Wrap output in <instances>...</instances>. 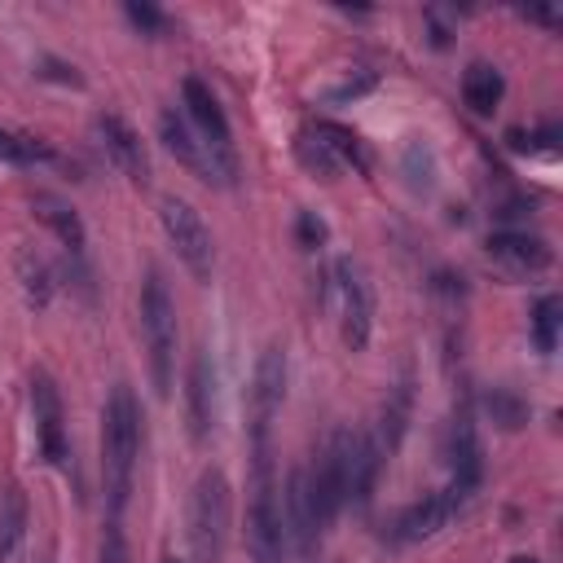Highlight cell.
<instances>
[{"mask_svg":"<svg viewBox=\"0 0 563 563\" xmlns=\"http://www.w3.org/2000/svg\"><path fill=\"white\" fill-rule=\"evenodd\" d=\"M141 457V405L128 383H114L101 409V484H106V515L123 519L136 484Z\"/></svg>","mask_w":563,"mask_h":563,"instance_id":"obj_1","label":"cell"},{"mask_svg":"<svg viewBox=\"0 0 563 563\" xmlns=\"http://www.w3.org/2000/svg\"><path fill=\"white\" fill-rule=\"evenodd\" d=\"M246 550H251V563H282L286 559L282 497H277V471H273V427H251Z\"/></svg>","mask_w":563,"mask_h":563,"instance_id":"obj_2","label":"cell"},{"mask_svg":"<svg viewBox=\"0 0 563 563\" xmlns=\"http://www.w3.org/2000/svg\"><path fill=\"white\" fill-rule=\"evenodd\" d=\"M229 515H233V493L229 475L220 466H207L189 493V554L194 563H220L229 545Z\"/></svg>","mask_w":563,"mask_h":563,"instance_id":"obj_3","label":"cell"},{"mask_svg":"<svg viewBox=\"0 0 563 563\" xmlns=\"http://www.w3.org/2000/svg\"><path fill=\"white\" fill-rule=\"evenodd\" d=\"M141 339L150 352V383L167 400L176 378V303L158 268H150L141 282Z\"/></svg>","mask_w":563,"mask_h":563,"instance_id":"obj_4","label":"cell"},{"mask_svg":"<svg viewBox=\"0 0 563 563\" xmlns=\"http://www.w3.org/2000/svg\"><path fill=\"white\" fill-rule=\"evenodd\" d=\"M180 101H185L189 128L198 132V141H202V150H207V158H211V167H216V180H220V185H233V180H238V150H233V128H229V119H224L220 97H216L198 75H185Z\"/></svg>","mask_w":563,"mask_h":563,"instance_id":"obj_5","label":"cell"},{"mask_svg":"<svg viewBox=\"0 0 563 563\" xmlns=\"http://www.w3.org/2000/svg\"><path fill=\"white\" fill-rule=\"evenodd\" d=\"M158 220H163V233H167L176 260L189 268V277L194 282H211V273H216V242H211V229L202 224L198 207L176 198V194H167L158 202Z\"/></svg>","mask_w":563,"mask_h":563,"instance_id":"obj_6","label":"cell"},{"mask_svg":"<svg viewBox=\"0 0 563 563\" xmlns=\"http://www.w3.org/2000/svg\"><path fill=\"white\" fill-rule=\"evenodd\" d=\"M334 295H339V330H343V343L352 352H365V343L374 334V290H369L365 268L352 255H343L334 264Z\"/></svg>","mask_w":563,"mask_h":563,"instance_id":"obj_7","label":"cell"},{"mask_svg":"<svg viewBox=\"0 0 563 563\" xmlns=\"http://www.w3.org/2000/svg\"><path fill=\"white\" fill-rule=\"evenodd\" d=\"M31 418H35V444H40V457L48 466H62L66 462V409H62V391L53 383L48 369H35L31 374Z\"/></svg>","mask_w":563,"mask_h":563,"instance_id":"obj_8","label":"cell"},{"mask_svg":"<svg viewBox=\"0 0 563 563\" xmlns=\"http://www.w3.org/2000/svg\"><path fill=\"white\" fill-rule=\"evenodd\" d=\"M444 457H449V484L475 493L479 479H484V449H479L475 413H471L466 400H462L457 413L449 418V431H444Z\"/></svg>","mask_w":563,"mask_h":563,"instance_id":"obj_9","label":"cell"},{"mask_svg":"<svg viewBox=\"0 0 563 563\" xmlns=\"http://www.w3.org/2000/svg\"><path fill=\"white\" fill-rule=\"evenodd\" d=\"M286 515H282V528H286V545L299 554V559H312V550L321 545V523H317V506H312V488H308V466H295L290 479H286Z\"/></svg>","mask_w":563,"mask_h":563,"instance_id":"obj_10","label":"cell"},{"mask_svg":"<svg viewBox=\"0 0 563 563\" xmlns=\"http://www.w3.org/2000/svg\"><path fill=\"white\" fill-rule=\"evenodd\" d=\"M471 497H475V493H466V488H457V484H444L440 493H427L422 501H413L409 510H400V519H396L400 541H427V537H435L449 519L462 515V506H466Z\"/></svg>","mask_w":563,"mask_h":563,"instance_id":"obj_11","label":"cell"},{"mask_svg":"<svg viewBox=\"0 0 563 563\" xmlns=\"http://www.w3.org/2000/svg\"><path fill=\"white\" fill-rule=\"evenodd\" d=\"M286 400V347L273 339L264 343L251 378V427H273V413Z\"/></svg>","mask_w":563,"mask_h":563,"instance_id":"obj_12","label":"cell"},{"mask_svg":"<svg viewBox=\"0 0 563 563\" xmlns=\"http://www.w3.org/2000/svg\"><path fill=\"white\" fill-rule=\"evenodd\" d=\"M158 141H163V150H167L189 176H198L202 185H220V180H216V167H211V158H207V150H202V141H198V132H194L189 119H185V110L167 106V110L158 114Z\"/></svg>","mask_w":563,"mask_h":563,"instance_id":"obj_13","label":"cell"},{"mask_svg":"<svg viewBox=\"0 0 563 563\" xmlns=\"http://www.w3.org/2000/svg\"><path fill=\"white\" fill-rule=\"evenodd\" d=\"M97 136H101V145H106V154H110V163L132 180V185H150V154H145V145H141V136H136V128L128 123V119H119V114H97Z\"/></svg>","mask_w":563,"mask_h":563,"instance_id":"obj_14","label":"cell"},{"mask_svg":"<svg viewBox=\"0 0 563 563\" xmlns=\"http://www.w3.org/2000/svg\"><path fill=\"white\" fill-rule=\"evenodd\" d=\"M185 418H189V435L202 444L216 427V365L211 352L198 347L189 361V378H185Z\"/></svg>","mask_w":563,"mask_h":563,"instance_id":"obj_15","label":"cell"},{"mask_svg":"<svg viewBox=\"0 0 563 563\" xmlns=\"http://www.w3.org/2000/svg\"><path fill=\"white\" fill-rule=\"evenodd\" d=\"M383 471V444L374 431H352V453H347V506L369 510L374 484Z\"/></svg>","mask_w":563,"mask_h":563,"instance_id":"obj_16","label":"cell"},{"mask_svg":"<svg viewBox=\"0 0 563 563\" xmlns=\"http://www.w3.org/2000/svg\"><path fill=\"white\" fill-rule=\"evenodd\" d=\"M484 246H488V260H497L510 273H537L550 264V246L523 229H497V233H488Z\"/></svg>","mask_w":563,"mask_h":563,"instance_id":"obj_17","label":"cell"},{"mask_svg":"<svg viewBox=\"0 0 563 563\" xmlns=\"http://www.w3.org/2000/svg\"><path fill=\"white\" fill-rule=\"evenodd\" d=\"M35 211H40V220L53 229V238H57L75 260L88 251V229H84L79 211H75L66 198H57V194H35Z\"/></svg>","mask_w":563,"mask_h":563,"instance_id":"obj_18","label":"cell"},{"mask_svg":"<svg viewBox=\"0 0 563 563\" xmlns=\"http://www.w3.org/2000/svg\"><path fill=\"white\" fill-rule=\"evenodd\" d=\"M409 413H413V374L405 369L396 378V387H387V400H383V413H378V444H383V453L400 449Z\"/></svg>","mask_w":563,"mask_h":563,"instance_id":"obj_19","label":"cell"},{"mask_svg":"<svg viewBox=\"0 0 563 563\" xmlns=\"http://www.w3.org/2000/svg\"><path fill=\"white\" fill-rule=\"evenodd\" d=\"M26 537V493L9 479L0 488V563H13Z\"/></svg>","mask_w":563,"mask_h":563,"instance_id":"obj_20","label":"cell"},{"mask_svg":"<svg viewBox=\"0 0 563 563\" xmlns=\"http://www.w3.org/2000/svg\"><path fill=\"white\" fill-rule=\"evenodd\" d=\"M501 92H506V79L497 66L488 62H471L466 75H462V101L475 110V114H493L501 106Z\"/></svg>","mask_w":563,"mask_h":563,"instance_id":"obj_21","label":"cell"},{"mask_svg":"<svg viewBox=\"0 0 563 563\" xmlns=\"http://www.w3.org/2000/svg\"><path fill=\"white\" fill-rule=\"evenodd\" d=\"M18 282H22V295H26L31 308H44L53 299V268L35 246L18 251Z\"/></svg>","mask_w":563,"mask_h":563,"instance_id":"obj_22","label":"cell"},{"mask_svg":"<svg viewBox=\"0 0 563 563\" xmlns=\"http://www.w3.org/2000/svg\"><path fill=\"white\" fill-rule=\"evenodd\" d=\"M312 132L334 150V158H339L343 167L369 172V154H365V145H361V136H356L352 128H339V123H330V119H317V123H312Z\"/></svg>","mask_w":563,"mask_h":563,"instance_id":"obj_23","label":"cell"},{"mask_svg":"<svg viewBox=\"0 0 563 563\" xmlns=\"http://www.w3.org/2000/svg\"><path fill=\"white\" fill-rule=\"evenodd\" d=\"M479 405H484V413H488L501 431H519V427L528 422V400H523V396H515L510 387H488Z\"/></svg>","mask_w":563,"mask_h":563,"instance_id":"obj_24","label":"cell"},{"mask_svg":"<svg viewBox=\"0 0 563 563\" xmlns=\"http://www.w3.org/2000/svg\"><path fill=\"white\" fill-rule=\"evenodd\" d=\"M295 154H299V163H303L312 176H321V180H334V176L343 172V163L334 158V150H330L312 128L295 136Z\"/></svg>","mask_w":563,"mask_h":563,"instance_id":"obj_25","label":"cell"},{"mask_svg":"<svg viewBox=\"0 0 563 563\" xmlns=\"http://www.w3.org/2000/svg\"><path fill=\"white\" fill-rule=\"evenodd\" d=\"M53 150L40 141V136H26V132H13V128H0V163H18V167H31V163H48Z\"/></svg>","mask_w":563,"mask_h":563,"instance_id":"obj_26","label":"cell"},{"mask_svg":"<svg viewBox=\"0 0 563 563\" xmlns=\"http://www.w3.org/2000/svg\"><path fill=\"white\" fill-rule=\"evenodd\" d=\"M400 172L409 176L413 189H431V180H435V154H431V145H427L422 136H409V141H405V150H400Z\"/></svg>","mask_w":563,"mask_h":563,"instance_id":"obj_27","label":"cell"},{"mask_svg":"<svg viewBox=\"0 0 563 563\" xmlns=\"http://www.w3.org/2000/svg\"><path fill=\"white\" fill-rule=\"evenodd\" d=\"M559 321H563V303H559L554 295H541V299L532 303V343H537V352H554V343H559Z\"/></svg>","mask_w":563,"mask_h":563,"instance_id":"obj_28","label":"cell"},{"mask_svg":"<svg viewBox=\"0 0 563 563\" xmlns=\"http://www.w3.org/2000/svg\"><path fill=\"white\" fill-rule=\"evenodd\" d=\"M123 18H128L141 35H150V40L167 35V13L154 9V4H145V0H128V4H123Z\"/></svg>","mask_w":563,"mask_h":563,"instance_id":"obj_29","label":"cell"},{"mask_svg":"<svg viewBox=\"0 0 563 563\" xmlns=\"http://www.w3.org/2000/svg\"><path fill=\"white\" fill-rule=\"evenodd\" d=\"M97 563H128V537H123V519L101 523V541H97Z\"/></svg>","mask_w":563,"mask_h":563,"instance_id":"obj_30","label":"cell"},{"mask_svg":"<svg viewBox=\"0 0 563 563\" xmlns=\"http://www.w3.org/2000/svg\"><path fill=\"white\" fill-rule=\"evenodd\" d=\"M374 84H378V75H374V70H352L343 84H334V88H330V101H334V106L361 101L365 92H374Z\"/></svg>","mask_w":563,"mask_h":563,"instance_id":"obj_31","label":"cell"},{"mask_svg":"<svg viewBox=\"0 0 563 563\" xmlns=\"http://www.w3.org/2000/svg\"><path fill=\"white\" fill-rule=\"evenodd\" d=\"M325 233H330V229H325V220H321L317 211L303 207V211L295 216V242H299L303 251H321V246H325Z\"/></svg>","mask_w":563,"mask_h":563,"instance_id":"obj_32","label":"cell"},{"mask_svg":"<svg viewBox=\"0 0 563 563\" xmlns=\"http://www.w3.org/2000/svg\"><path fill=\"white\" fill-rule=\"evenodd\" d=\"M35 75H44V79H57V84H75V88L84 84V79L75 75V66H66V62H53V57H44Z\"/></svg>","mask_w":563,"mask_h":563,"instance_id":"obj_33","label":"cell"},{"mask_svg":"<svg viewBox=\"0 0 563 563\" xmlns=\"http://www.w3.org/2000/svg\"><path fill=\"white\" fill-rule=\"evenodd\" d=\"M528 18H532V22H541V26H550V31L559 26V13H554V9H528Z\"/></svg>","mask_w":563,"mask_h":563,"instance_id":"obj_34","label":"cell"},{"mask_svg":"<svg viewBox=\"0 0 563 563\" xmlns=\"http://www.w3.org/2000/svg\"><path fill=\"white\" fill-rule=\"evenodd\" d=\"M510 563H537V559H532V554H515Z\"/></svg>","mask_w":563,"mask_h":563,"instance_id":"obj_35","label":"cell"},{"mask_svg":"<svg viewBox=\"0 0 563 563\" xmlns=\"http://www.w3.org/2000/svg\"><path fill=\"white\" fill-rule=\"evenodd\" d=\"M163 563H180V559H163Z\"/></svg>","mask_w":563,"mask_h":563,"instance_id":"obj_36","label":"cell"}]
</instances>
